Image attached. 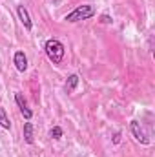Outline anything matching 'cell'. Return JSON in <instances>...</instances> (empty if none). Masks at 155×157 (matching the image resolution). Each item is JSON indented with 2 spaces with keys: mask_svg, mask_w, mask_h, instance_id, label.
Listing matches in <instances>:
<instances>
[{
  "mask_svg": "<svg viewBox=\"0 0 155 157\" xmlns=\"http://www.w3.org/2000/svg\"><path fill=\"white\" fill-rule=\"evenodd\" d=\"M44 51H46L47 59H49L53 64H60L62 59H64V55H66V48H64V44H62L60 40H57V39L46 40V44H44Z\"/></svg>",
  "mask_w": 155,
  "mask_h": 157,
  "instance_id": "cell-1",
  "label": "cell"
},
{
  "mask_svg": "<svg viewBox=\"0 0 155 157\" xmlns=\"http://www.w3.org/2000/svg\"><path fill=\"white\" fill-rule=\"evenodd\" d=\"M95 13H97V9H95V6H91V4H82V6H77L71 13H68L66 17H64V20L66 22H80V20H88V18H91V17H95Z\"/></svg>",
  "mask_w": 155,
  "mask_h": 157,
  "instance_id": "cell-2",
  "label": "cell"
},
{
  "mask_svg": "<svg viewBox=\"0 0 155 157\" xmlns=\"http://www.w3.org/2000/svg\"><path fill=\"white\" fill-rule=\"evenodd\" d=\"M130 130H131V135L135 137V141H139L141 144H150V139H148V135H146V132H144V128L139 121H131Z\"/></svg>",
  "mask_w": 155,
  "mask_h": 157,
  "instance_id": "cell-3",
  "label": "cell"
},
{
  "mask_svg": "<svg viewBox=\"0 0 155 157\" xmlns=\"http://www.w3.org/2000/svg\"><path fill=\"white\" fill-rule=\"evenodd\" d=\"M15 102H17V106L20 108V113H22V117L26 119V121H31V117H33V112L28 108V101H26L24 93L17 91V93H15Z\"/></svg>",
  "mask_w": 155,
  "mask_h": 157,
  "instance_id": "cell-4",
  "label": "cell"
},
{
  "mask_svg": "<svg viewBox=\"0 0 155 157\" xmlns=\"http://www.w3.org/2000/svg\"><path fill=\"white\" fill-rule=\"evenodd\" d=\"M17 15H18V20L22 22V26L28 29V31H31L33 29V22H31V17H29V11L26 9V6H18L17 7Z\"/></svg>",
  "mask_w": 155,
  "mask_h": 157,
  "instance_id": "cell-5",
  "label": "cell"
},
{
  "mask_svg": "<svg viewBox=\"0 0 155 157\" xmlns=\"http://www.w3.org/2000/svg\"><path fill=\"white\" fill-rule=\"evenodd\" d=\"M13 62H15V68H17L20 73H24V71L28 70V57H26L24 51H17L15 57H13Z\"/></svg>",
  "mask_w": 155,
  "mask_h": 157,
  "instance_id": "cell-6",
  "label": "cell"
},
{
  "mask_svg": "<svg viewBox=\"0 0 155 157\" xmlns=\"http://www.w3.org/2000/svg\"><path fill=\"white\" fill-rule=\"evenodd\" d=\"M24 141L28 144H33V141H35V137H33V124L29 121L24 122Z\"/></svg>",
  "mask_w": 155,
  "mask_h": 157,
  "instance_id": "cell-7",
  "label": "cell"
},
{
  "mask_svg": "<svg viewBox=\"0 0 155 157\" xmlns=\"http://www.w3.org/2000/svg\"><path fill=\"white\" fill-rule=\"evenodd\" d=\"M77 86H78V75L73 73V75H70V77H68L64 88H66V91H68V93H71V91H75V88H77Z\"/></svg>",
  "mask_w": 155,
  "mask_h": 157,
  "instance_id": "cell-8",
  "label": "cell"
},
{
  "mask_svg": "<svg viewBox=\"0 0 155 157\" xmlns=\"http://www.w3.org/2000/svg\"><path fill=\"white\" fill-rule=\"evenodd\" d=\"M0 126L4 128V130H9L11 128V122H9V117H7V113H6V110L0 106Z\"/></svg>",
  "mask_w": 155,
  "mask_h": 157,
  "instance_id": "cell-9",
  "label": "cell"
},
{
  "mask_svg": "<svg viewBox=\"0 0 155 157\" xmlns=\"http://www.w3.org/2000/svg\"><path fill=\"white\" fill-rule=\"evenodd\" d=\"M62 133H64V132H62V128H60V126H53V128L49 130V137H51V139H55V141H59V139L62 137Z\"/></svg>",
  "mask_w": 155,
  "mask_h": 157,
  "instance_id": "cell-10",
  "label": "cell"
},
{
  "mask_svg": "<svg viewBox=\"0 0 155 157\" xmlns=\"http://www.w3.org/2000/svg\"><path fill=\"white\" fill-rule=\"evenodd\" d=\"M100 22H102V24H112V17H110V15H102V17H100Z\"/></svg>",
  "mask_w": 155,
  "mask_h": 157,
  "instance_id": "cell-11",
  "label": "cell"
},
{
  "mask_svg": "<svg viewBox=\"0 0 155 157\" xmlns=\"http://www.w3.org/2000/svg\"><path fill=\"white\" fill-rule=\"evenodd\" d=\"M119 141H120V133H115V137H113V143H119Z\"/></svg>",
  "mask_w": 155,
  "mask_h": 157,
  "instance_id": "cell-12",
  "label": "cell"
}]
</instances>
